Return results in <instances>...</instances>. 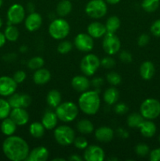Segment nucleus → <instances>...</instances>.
<instances>
[{
    "mask_svg": "<svg viewBox=\"0 0 160 161\" xmlns=\"http://www.w3.org/2000/svg\"><path fill=\"white\" fill-rule=\"evenodd\" d=\"M2 148L6 158L11 161L26 160L30 152L28 142L21 137L13 135L7 136Z\"/></svg>",
    "mask_w": 160,
    "mask_h": 161,
    "instance_id": "f257e3e1",
    "label": "nucleus"
},
{
    "mask_svg": "<svg viewBox=\"0 0 160 161\" xmlns=\"http://www.w3.org/2000/svg\"><path fill=\"white\" fill-rule=\"evenodd\" d=\"M78 108L85 114L93 116L98 113L100 98L97 91H86L81 93L78 100Z\"/></svg>",
    "mask_w": 160,
    "mask_h": 161,
    "instance_id": "f03ea898",
    "label": "nucleus"
},
{
    "mask_svg": "<svg viewBox=\"0 0 160 161\" xmlns=\"http://www.w3.org/2000/svg\"><path fill=\"white\" fill-rule=\"evenodd\" d=\"M59 120L64 123L72 122L78 115V106L72 102H65L60 104L55 110Z\"/></svg>",
    "mask_w": 160,
    "mask_h": 161,
    "instance_id": "7ed1b4c3",
    "label": "nucleus"
},
{
    "mask_svg": "<svg viewBox=\"0 0 160 161\" xmlns=\"http://www.w3.org/2000/svg\"><path fill=\"white\" fill-rule=\"evenodd\" d=\"M70 25L63 18H56L49 26V34L56 40H61L67 37L70 33Z\"/></svg>",
    "mask_w": 160,
    "mask_h": 161,
    "instance_id": "20e7f679",
    "label": "nucleus"
},
{
    "mask_svg": "<svg viewBox=\"0 0 160 161\" xmlns=\"http://www.w3.org/2000/svg\"><path fill=\"white\" fill-rule=\"evenodd\" d=\"M140 113L145 119H156L160 115V102L155 98H147L141 103Z\"/></svg>",
    "mask_w": 160,
    "mask_h": 161,
    "instance_id": "39448f33",
    "label": "nucleus"
},
{
    "mask_svg": "<svg viewBox=\"0 0 160 161\" xmlns=\"http://www.w3.org/2000/svg\"><path fill=\"white\" fill-rule=\"evenodd\" d=\"M56 142L63 146L73 144L75 138V133L73 129L67 125H61L56 127L53 132Z\"/></svg>",
    "mask_w": 160,
    "mask_h": 161,
    "instance_id": "423d86ee",
    "label": "nucleus"
},
{
    "mask_svg": "<svg viewBox=\"0 0 160 161\" xmlns=\"http://www.w3.org/2000/svg\"><path fill=\"white\" fill-rule=\"evenodd\" d=\"M85 12L91 18H102L108 12L107 3L104 0H90L86 3Z\"/></svg>",
    "mask_w": 160,
    "mask_h": 161,
    "instance_id": "0eeeda50",
    "label": "nucleus"
},
{
    "mask_svg": "<svg viewBox=\"0 0 160 161\" xmlns=\"http://www.w3.org/2000/svg\"><path fill=\"white\" fill-rule=\"evenodd\" d=\"M100 66V60L93 53L85 55L80 62V69L86 76L94 75Z\"/></svg>",
    "mask_w": 160,
    "mask_h": 161,
    "instance_id": "6e6552de",
    "label": "nucleus"
},
{
    "mask_svg": "<svg viewBox=\"0 0 160 161\" xmlns=\"http://www.w3.org/2000/svg\"><path fill=\"white\" fill-rule=\"evenodd\" d=\"M102 47L107 54L110 56L116 54L121 48L120 39L115 33H106L104 36Z\"/></svg>",
    "mask_w": 160,
    "mask_h": 161,
    "instance_id": "1a4fd4ad",
    "label": "nucleus"
},
{
    "mask_svg": "<svg viewBox=\"0 0 160 161\" xmlns=\"http://www.w3.org/2000/svg\"><path fill=\"white\" fill-rule=\"evenodd\" d=\"M8 21L12 25H19L25 19V9L21 4L14 3L7 10Z\"/></svg>",
    "mask_w": 160,
    "mask_h": 161,
    "instance_id": "9d476101",
    "label": "nucleus"
},
{
    "mask_svg": "<svg viewBox=\"0 0 160 161\" xmlns=\"http://www.w3.org/2000/svg\"><path fill=\"white\" fill-rule=\"evenodd\" d=\"M74 45L79 51L87 53L93 49V38L91 37L88 33H79L74 39Z\"/></svg>",
    "mask_w": 160,
    "mask_h": 161,
    "instance_id": "9b49d317",
    "label": "nucleus"
},
{
    "mask_svg": "<svg viewBox=\"0 0 160 161\" xmlns=\"http://www.w3.org/2000/svg\"><path fill=\"white\" fill-rule=\"evenodd\" d=\"M17 83L13 77L3 75L0 77V96L9 97L17 91Z\"/></svg>",
    "mask_w": 160,
    "mask_h": 161,
    "instance_id": "f8f14e48",
    "label": "nucleus"
},
{
    "mask_svg": "<svg viewBox=\"0 0 160 161\" xmlns=\"http://www.w3.org/2000/svg\"><path fill=\"white\" fill-rule=\"evenodd\" d=\"M105 158V153L100 146L97 145L88 146L83 153V160L86 161H103Z\"/></svg>",
    "mask_w": 160,
    "mask_h": 161,
    "instance_id": "ddd939ff",
    "label": "nucleus"
},
{
    "mask_svg": "<svg viewBox=\"0 0 160 161\" xmlns=\"http://www.w3.org/2000/svg\"><path fill=\"white\" fill-rule=\"evenodd\" d=\"M42 24V17L36 12L30 13L24 19V26L28 31H35L40 28Z\"/></svg>",
    "mask_w": 160,
    "mask_h": 161,
    "instance_id": "4468645a",
    "label": "nucleus"
},
{
    "mask_svg": "<svg viewBox=\"0 0 160 161\" xmlns=\"http://www.w3.org/2000/svg\"><path fill=\"white\" fill-rule=\"evenodd\" d=\"M9 116L17 126L26 125L29 121V114L24 108H12Z\"/></svg>",
    "mask_w": 160,
    "mask_h": 161,
    "instance_id": "2eb2a0df",
    "label": "nucleus"
},
{
    "mask_svg": "<svg viewBox=\"0 0 160 161\" xmlns=\"http://www.w3.org/2000/svg\"><path fill=\"white\" fill-rule=\"evenodd\" d=\"M48 149L45 146H38L34 148L29 152L27 161H45L49 158Z\"/></svg>",
    "mask_w": 160,
    "mask_h": 161,
    "instance_id": "dca6fc26",
    "label": "nucleus"
},
{
    "mask_svg": "<svg viewBox=\"0 0 160 161\" xmlns=\"http://www.w3.org/2000/svg\"><path fill=\"white\" fill-rule=\"evenodd\" d=\"M71 84L72 88L77 92L83 93L89 90L91 83L86 75H75L72 78Z\"/></svg>",
    "mask_w": 160,
    "mask_h": 161,
    "instance_id": "f3484780",
    "label": "nucleus"
},
{
    "mask_svg": "<svg viewBox=\"0 0 160 161\" xmlns=\"http://www.w3.org/2000/svg\"><path fill=\"white\" fill-rule=\"evenodd\" d=\"M94 135H95L96 139L100 142L108 143L113 139L115 133L114 130L111 127L103 126L95 130Z\"/></svg>",
    "mask_w": 160,
    "mask_h": 161,
    "instance_id": "a211bd4d",
    "label": "nucleus"
},
{
    "mask_svg": "<svg viewBox=\"0 0 160 161\" xmlns=\"http://www.w3.org/2000/svg\"><path fill=\"white\" fill-rule=\"evenodd\" d=\"M87 33L93 39H100L107 33L105 25L98 21H93L87 27Z\"/></svg>",
    "mask_w": 160,
    "mask_h": 161,
    "instance_id": "6ab92c4d",
    "label": "nucleus"
},
{
    "mask_svg": "<svg viewBox=\"0 0 160 161\" xmlns=\"http://www.w3.org/2000/svg\"><path fill=\"white\" fill-rule=\"evenodd\" d=\"M58 122V118L56 116V113L50 110H47L44 113L43 116L42 117V120L41 123L45 130H53L55 127L57 125Z\"/></svg>",
    "mask_w": 160,
    "mask_h": 161,
    "instance_id": "aec40b11",
    "label": "nucleus"
},
{
    "mask_svg": "<svg viewBox=\"0 0 160 161\" xmlns=\"http://www.w3.org/2000/svg\"><path fill=\"white\" fill-rule=\"evenodd\" d=\"M51 79V73L46 69H41L35 70L33 74V81L37 85H44L49 83Z\"/></svg>",
    "mask_w": 160,
    "mask_h": 161,
    "instance_id": "412c9836",
    "label": "nucleus"
},
{
    "mask_svg": "<svg viewBox=\"0 0 160 161\" xmlns=\"http://www.w3.org/2000/svg\"><path fill=\"white\" fill-rule=\"evenodd\" d=\"M155 69L153 63L150 61H146L141 64L140 75L144 80H150L155 75Z\"/></svg>",
    "mask_w": 160,
    "mask_h": 161,
    "instance_id": "4be33fe9",
    "label": "nucleus"
},
{
    "mask_svg": "<svg viewBox=\"0 0 160 161\" xmlns=\"http://www.w3.org/2000/svg\"><path fill=\"white\" fill-rule=\"evenodd\" d=\"M140 132L145 138H152L156 133V125L150 119H144L139 127Z\"/></svg>",
    "mask_w": 160,
    "mask_h": 161,
    "instance_id": "5701e85b",
    "label": "nucleus"
},
{
    "mask_svg": "<svg viewBox=\"0 0 160 161\" xmlns=\"http://www.w3.org/2000/svg\"><path fill=\"white\" fill-rule=\"evenodd\" d=\"M17 127V125L15 124V122L9 116V117L3 119L0 128H1V131L3 135L6 136H10L15 133Z\"/></svg>",
    "mask_w": 160,
    "mask_h": 161,
    "instance_id": "b1692460",
    "label": "nucleus"
},
{
    "mask_svg": "<svg viewBox=\"0 0 160 161\" xmlns=\"http://www.w3.org/2000/svg\"><path fill=\"white\" fill-rule=\"evenodd\" d=\"M103 98L107 105H115V103H117L118 100L119 98V91L115 87H113V86L108 88L104 92Z\"/></svg>",
    "mask_w": 160,
    "mask_h": 161,
    "instance_id": "393cba45",
    "label": "nucleus"
},
{
    "mask_svg": "<svg viewBox=\"0 0 160 161\" xmlns=\"http://www.w3.org/2000/svg\"><path fill=\"white\" fill-rule=\"evenodd\" d=\"M46 102L50 107L56 108L61 103V94L57 90H51L46 95Z\"/></svg>",
    "mask_w": 160,
    "mask_h": 161,
    "instance_id": "a878e982",
    "label": "nucleus"
},
{
    "mask_svg": "<svg viewBox=\"0 0 160 161\" xmlns=\"http://www.w3.org/2000/svg\"><path fill=\"white\" fill-rule=\"evenodd\" d=\"M76 128L78 132L83 135H89L94 130V126L90 120L83 119L77 123Z\"/></svg>",
    "mask_w": 160,
    "mask_h": 161,
    "instance_id": "bb28decb",
    "label": "nucleus"
},
{
    "mask_svg": "<svg viewBox=\"0 0 160 161\" xmlns=\"http://www.w3.org/2000/svg\"><path fill=\"white\" fill-rule=\"evenodd\" d=\"M72 10V3L70 0H61L56 6V14L60 17L67 16Z\"/></svg>",
    "mask_w": 160,
    "mask_h": 161,
    "instance_id": "cd10ccee",
    "label": "nucleus"
},
{
    "mask_svg": "<svg viewBox=\"0 0 160 161\" xmlns=\"http://www.w3.org/2000/svg\"><path fill=\"white\" fill-rule=\"evenodd\" d=\"M45 128L41 122H33L29 126V133L33 138H41L45 134Z\"/></svg>",
    "mask_w": 160,
    "mask_h": 161,
    "instance_id": "c85d7f7f",
    "label": "nucleus"
},
{
    "mask_svg": "<svg viewBox=\"0 0 160 161\" xmlns=\"http://www.w3.org/2000/svg\"><path fill=\"white\" fill-rule=\"evenodd\" d=\"M121 21L120 19L117 16H111L108 18L105 27H106L107 33H115L120 28Z\"/></svg>",
    "mask_w": 160,
    "mask_h": 161,
    "instance_id": "c756f323",
    "label": "nucleus"
},
{
    "mask_svg": "<svg viewBox=\"0 0 160 161\" xmlns=\"http://www.w3.org/2000/svg\"><path fill=\"white\" fill-rule=\"evenodd\" d=\"M144 119L141 113H131L127 117V125L131 128H139Z\"/></svg>",
    "mask_w": 160,
    "mask_h": 161,
    "instance_id": "7c9ffc66",
    "label": "nucleus"
},
{
    "mask_svg": "<svg viewBox=\"0 0 160 161\" xmlns=\"http://www.w3.org/2000/svg\"><path fill=\"white\" fill-rule=\"evenodd\" d=\"M4 35L6 40L9 41V42H16L18 39L20 32L15 25H7L6 28L5 29Z\"/></svg>",
    "mask_w": 160,
    "mask_h": 161,
    "instance_id": "2f4dec72",
    "label": "nucleus"
},
{
    "mask_svg": "<svg viewBox=\"0 0 160 161\" xmlns=\"http://www.w3.org/2000/svg\"><path fill=\"white\" fill-rule=\"evenodd\" d=\"M160 4V0H143L141 7L145 12L153 13L157 10Z\"/></svg>",
    "mask_w": 160,
    "mask_h": 161,
    "instance_id": "473e14b6",
    "label": "nucleus"
},
{
    "mask_svg": "<svg viewBox=\"0 0 160 161\" xmlns=\"http://www.w3.org/2000/svg\"><path fill=\"white\" fill-rule=\"evenodd\" d=\"M11 109L12 108L9 105L8 101L3 98H0V119L3 120L5 118L9 117Z\"/></svg>",
    "mask_w": 160,
    "mask_h": 161,
    "instance_id": "72a5a7b5",
    "label": "nucleus"
},
{
    "mask_svg": "<svg viewBox=\"0 0 160 161\" xmlns=\"http://www.w3.org/2000/svg\"><path fill=\"white\" fill-rule=\"evenodd\" d=\"M44 64H45V61H44L43 58L37 56L31 58L28 61V67L31 70H37V69L43 67Z\"/></svg>",
    "mask_w": 160,
    "mask_h": 161,
    "instance_id": "f704fd0d",
    "label": "nucleus"
},
{
    "mask_svg": "<svg viewBox=\"0 0 160 161\" xmlns=\"http://www.w3.org/2000/svg\"><path fill=\"white\" fill-rule=\"evenodd\" d=\"M106 80L109 84L112 85V86H118L122 82V77L118 72H111L108 73Z\"/></svg>",
    "mask_w": 160,
    "mask_h": 161,
    "instance_id": "c9c22d12",
    "label": "nucleus"
},
{
    "mask_svg": "<svg viewBox=\"0 0 160 161\" xmlns=\"http://www.w3.org/2000/svg\"><path fill=\"white\" fill-rule=\"evenodd\" d=\"M72 47H73V45L70 41L64 40L61 41L58 44L56 50H57L58 53H61V54H66L72 50Z\"/></svg>",
    "mask_w": 160,
    "mask_h": 161,
    "instance_id": "e433bc0d",
    "label": "nucleus"
},
{
    "mask_svg": "<svg viewBox=\"0 0 160 161\" xmlns=\"http://www.w3.org/2000/svg\"><path fill=\"white\" fill-rule=\"evenodd\" d=\"M7 101L12 108H22L21 107V94H16V93H14V94H11L10 96H9V98H8Z\"/></svg>",
    "mask_w": 160,
    "mask_h": 161,
    "instance_id": "4c0bfd02",
    "label": "nucleus"
},
{
    "mask_svg": "<svg viewBox=\"0 0 160 161\" xmlns=\"http://www.w3.org/2000/svg\"><path fill=\"white\" fill-rule=\"evenodd\" d=\"M134 151L138 157H144L150 153V148L147 145L144 144V143H140L135 146Z\"/></svg>",
    "mask_w": 160,
    "mask_h": 161,
    "instance_id": "58836bf2",
    "label": "nucleus"
},
{
    "mask_svg": "<svg viewBox=\"0 0 160 161\" xmlns=\"http://www.w3.org/2000/svg\"><path fill=\"white\" fill-rule=\"evenodd\" d=\"M75 148L78 149H85L88 146V141L85 137L78 136L75 137L73 142Z\"/></svg>",
    "mask_w": 160,
    "mask_h": 161,
    "instance_id": "ea45409f",
    "label": "nucleus"
},
{
    "mask_svg": "<svg viewBox=\"0 0 160 161\" xmlns=\"http://www.w3.org/2000/svg\"><path fill=\"white\" fill-rule=\"evenodd\" d=\"M100 65L106 69H112L115 65V61L111 57H105L100 60Z\"/></svg>",
    "mask_w": 160,
    "mask_h": 161,
    "instance_id": "a19ab883",
    "label": "nucleus"
},
{
    "mask_svg": "<svg viewBox=\"0 0 160 161\" xmlns=\"http://www.w3.org/2000/svg\"><path fill=\"white\" fill-rule=\"evenodd\" d=\"M151 32L155 37L160 38V19L155 20L151 25Z\"/></svg>",
    "mask_w": 160,
    "mask_h": 161,
    "instance_id": "79ce46f5",
    "label": "nucleus"
},
{
    "mask_svg": "<svg viewBox=\"0 0 160 161\" xmlns=\"http://www.w3.org/2000/svg\"><path fill=\"white\" fill-rule=\"evenodd\" d=\"M26 77L27 75L26 72H25L24 71L18 70L17 71V72H14L13 78V80H15V81L17 82V84H18V83H23V82L26 80Z\"/></svg>",
    "mask_w": 160,
    "mask_h": 161,
    "instance_id": "37998d69",
    "label": "nucleus"
},
{
    "mask_svg": "<svg viewBox=\"0 0 160 161\" xmlns=\"http://www.w3.org/2000/svg\"><path fill=\"white\" fill-rule=\"evenodd\" d=\"M114 111L116 114L123 115L128 112V106L125 103H115L114 107Z\"/></svg>",
    "mask_w": 160,
    "mask_h": 161,
    "instance_id": "c03bdc74",
    "label": "nucleus"
},
{
    "mask_svg": "<svg viewBox=\"0 0 160 161\" xmlns=\"http://www.w3.org/2000/svg\"><path fill=\"white\" fill-rule=\"evenodd\" d=\"M119 59L123 63H130L133 60V57L131 53L126 50H123L119 53Z\"/></svg>",
    "mask_w": 160,
    "mask_h": 161,
    "instance_id": "a18cd8bd",
    "label": "nucleus"
},
{
    "mask_svg": "<svg viewBox=\"0 0 160 161\" xmlns=\"http://www.w3.org/2000/svg\"><path fill=\"white\" fill-rule=\"evenodd\" d=\"M149 41H150V37H149L148 35L146 34V33H143L138 37L137 44L139 47H145L146 45L148 44Z\"/></svg>",
    "mask_w": 160,
    "mask_h": 161,
    "instance_id": "49530a36",
    "label": "nucleus"
},
{
    "mask_svg": "<svg viewBox=\"0 0 160 161\" xmlns=\"http://www.w3.org/2000/svg\"><path fill=\"white\" fill-rule=\"evenodd\" d=\"M31 103V97L28 94H21V107L22 108H28Z\"/></svg>",
    "mask_w": 160,
    "mask_h": 161,
    "instance_id": "de8ad7c7",
    "label": "nucleus"
},
{
    "mask_svg": "<svg viewBox=\"0 0 160 161\" xmlns=\"http://www.w3.org/2000/svg\"><path fill=\"white\" fill-rule=\"evenodd\" d=\"M149 159L152 161H160V148L151 151L149 153Z\"/></svg>",
    "mask_w": 160,
    "mask_h": 161,
    "instance_id": "09e8293b",
    "label": "nucleus"
},
{
    "mask_svg": "<svg viewBox=\"0 0 160 161\" xmlns=\"http://www.w3.org/2000/svg\"><path fill=\"white\" fill-rule=\"evenodd\" d=\"M90 83L94 87L99 88L104 84V80L103 78H101V77H96V78L93 79L92 81H91Z\"/></svg>",
    "mask_w": 160,
    "mask_h": 161,
    "instance_id": "8fccbe9b",
    "label": "nucleus"
},
{
    "mask_svg": "<svg viewBox=\"0 0 160 161\" xmlns=\"http://www.w3.org/2000/svg\"><path fill=\"white\" fill-rule=\"evenodd\" d=\"M117 134L120 138H127L129 137L128 131H126V130L123 128L117 129Z\"/></svg>",
    "mask_w": 160,
    "mask_h": 161,
    "instance_id": "3c124183",
    "label": "nucleus"
},
{
    "mask_svg": "<svg viewBox=\"0 0 160 161\" xmlns=\"http://www.w3.org/2000/svg\"><path fill=\"white\" fill-rule=\"evenodd\" d=\"M68 160L70 161H83V158H82L78 154H72L69 157Z\"/></svg>",
    "mask_w": 160,
    "mask_h": 161,
    "instance_id": "603ef678",
    "label": "nucleus"
},
{
    "mask_svg": "<svg viewBox=\"0 0 160 161\" xmlns=\"http://www.w3.org/2000/svg\"><path fill=\"white\" fill-rule=\"evenodd\" d=\"M6 42V37H5L4 33H3L0 31V48H1V47H3V46L5 45Z\"/></svg>",
    "mask_w": 160,
    "mask_h": 161,
    "instance_id": "864d4df0",
    "label": "nucleus"
},
{
    "mask_svg": "<svg viewBox=\"0 0 160 161\" xmlns=\"http://www.w3.org/2000/svg\"><path fill=\"white\" fill-rule=\"evenodd\" d=\"M28 9L29 12L32 13V12H35L34 9H35V6L34 4H33L32 3H29L28 4Z\"/></svg>",
    "mask_w": 160,
    "mask_h": 161,
    "instance_id": "5fc2aeb1",
    "label": "nucleus"
},
{
    "mask_svg": "<svg viewBox=\"0 0 160 161\" xmlns=\"http://www.w3.org/2000/svg\"><path fill=\"white\" fill-rule=\"evenodd\" d=\"M120 1L121 0H105V2L110 5H116L118 4Z\"/></svg>",
    "mask_w": 160,
    "mask_h": 161,
    "instance_id": "6e6d98bb",
    "label": "nucleus"
},
{
    "mask_svg": "<svg viewBox=\"0 0 160 161\" xmlns=\"http://www.w3.org/2000/svg\"><path fill=\"white\" fill-rule=\"evenodd\" d=\"M20 50L22 53H23V52H26L27 50H28V47H27L26 46H21V47H20Z\"/></svg>",
    "mask_w": 160,
    "mask_h": 161,
    "instance_id": "4d7b16f0",
    "label": "nucleus"
},
{
    "mask_svg": "<svg viewBox=\"0 0 160 161\" xmlns=\"http://www.w3.org/2000/svg\"><path fill=\"white\" fill-rule=\"evenodd\" d=\"M53 161H65V159H64V158H54V159H53Z\"/></svg>",
    "mask_w": 160,
    "mask_h": 161,
    "instance_id": "13d9d810",
    "label": "nucleus"
},
{
    "mask_svg": "<svg viewBox=\"0 0 160 161\" xmlns=\"http://www.w3.org/2000/svg\"><path fill=\"white\" fill-rule=\"evenodd\" d=\"M3 20H2V18H1V17H0V28H1L2 26H3Z\"/></svg>",
    "mask_w": 160,
    "mask_h": 161,
    "instance_id": "bf43d9fd",
    "label": "nucleus"
},
{
    "mask_svg": "<svg viewBox=\"0 0 160 161\" xmlns=\"http://www.w3.org/2000/svg\"><path fill=\"white\" fill-rule=\"evenodd\" d=\"M3 4V0H0V8L2 7Z\"/></svg>",
    "mask_w": 160,
    "mask_h": 161,
    "instance_id": "052dcab7",
    "label": "nucleus"
},
{
    "mask_svg": "<svg viewBox=\"0 0 160 161\" xmlns=\"http://www.w3.org/2000/svg\"><path fill=\"white\" fill-rule=\"evenodd\" d=\"M159 141H160V136H159Z\"/></svg>",
    "mask_w": 160,
    "mask_h": 161,
    "instance_id": "680f3d73",
    "label": "nucleus"
}]
</instances>
